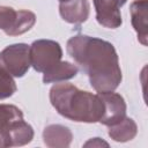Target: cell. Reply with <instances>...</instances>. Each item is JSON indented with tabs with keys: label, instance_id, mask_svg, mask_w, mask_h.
Masks as SVG:
<instances>
[{
	"label": "cell",
	"instance_id": "obj_1",
	"mask_svg": "<svg viewBox=\"0 0 148 148\" xmlns=\"http://www.w3.org/2000/svg\"><path fill=\"white\" fill-rule=\"evenodd\" d=\"M67 52L87 74L90 86L97 91L116 90L123 79L114 46L104 39L75 35L67 40Z\"/></svg>",
	"mask_w": 148,
	"mask_h": 148
},
{
	"label": "cell",
	"instance_id": "obj_2",
	"mask_svg": "<svg viewBox=\"0 0 148 148\" xmlns=\"http://www.w3.org/2000/svg\"><path fill=\"white\" fill-rule=\"evenodd\" d=\"M50 102L56 111L76 123H97L104 105L98 94L80 90L72 83H56L50 89Z\"/></svg>",
	"mask_w": 148,
	"mask_h": 148
},
{
	"label": "cell",
	"instance_id": "obj_3",
	"mask_svg": "<svg viewBox=\"0 0 148 148\" xmlns=\"http://www.w3.org/2000/svg\"><path fill=\"white\" fill-rule=\"evenodd\" d=\"M29 53L32 68L38 73H45L61 61L62 49L56 40L37 39L30 45Z\"/></svg>",
	"mask_w": 148,
	"mask_h": 148
},
{
	"label": "cell",
	"instance_id": "obj_4",
	"mask_svg": "<svg viewBox=\"0 0 148 148\" xmlns=\"http://www.w3.org/2000/svg\"><path fill=\"white\" fill-rule=\"evenodd\" d=\"M30 46L25 43L8 45L0 52V68L14 77H22L30 68Z\"/></svg>",
	"mask_w": 148,
	"mask_h": 148
},
{
	"label": "cell",
	"instance_id": "obj_5",
	"mask_svg": "<svg viewBox=\"0 0 148 148\" xmlns=\"http://www.w3.org/2000/svg\"><path fill=\"white\" fill-rule=\"evenodd\" d=\"M36 23V15L25 9L15 10L0 6V29L8 36H18L29 31Z\"/></svg>",
	"mask_w": 148,
	"mask_h": 148
},
{
	"label": "cell",
	"instance_id": "obj_6",
	"mask_svg": "<svg viewBox=\"0 0 148 148\" xmlns=\"http://www.w3.org/2000/svg\"><path fill=\"white\" fill-rule=\"evenodd\" d=\"M103 105L104 112L98 123L105 126H112L121 121L126 117V102L120 94L113 91H102L98 92Z\"/></svg>",
	"mask_w": 148,
	"mask_h": 148
},
{
	"label": "cell",
	"instance_id": "obj_7",
	"mask_svg": "<svg viewBox=\"0 0 148 148\" xmlns=\"http://www.w3.org/2000/svg\"><path fill=\"white\" fill-rule=\"evenodd\" d=\"M127 0H92L97 22L109 29H117L121 25L120 8Z\"/></svg>",
	"mask_w": 148,
	"mask_h": 148
},
{
	"label": "cell",
	"instance_id": "obj_8",
	"mask_svg": "<svg viewBox=\"0 0 148 148\" xmlns=\"http://www.w3.org/2000/svg\"><path fill=\"white\" fill-rule=\"evenodd\" d=\"M34 128L30 124L23 119L14 121L2 134L3 147H17L24 146L32 141L34 139Z\"/></svg>",
	"mask_w": 148,
	"mask_h": 148
},
{
	"label": "cell",
	"instance_id": "obj_9",
	"mask_svg": "<svg viewBox=\"0 0 148 148\" xmlns=\"http://www.w3.org/2000/svg\"><path fill=\"white\" fill-rule=\"evenodd\" d=\"M90 6L88 0H66L60 2L59 13L64 21L72 24H80L89 17Z\"/></svg>",
	"mask_w": 148,
	"mask_h": 148
},
{
	"label": "cell",
	"instance_id": "obj_10",
	"mask_svg": "<svg viewBox=\"0 0 148 148\" xmlns=\"http://www.w3.org/2000/svg\"><path fill=\"white\" fill-rule=\"evenodd\" d=\"M132 25L138 35V39L142 45H147L148 38V1L147 0H135L131 3L130 7Z\"/></svg>",
	"mask_w": 148,
	"mask_h": 148
},
{
	"label": "cell",
	"instance_id": "obj_11",
	"mask_svg": "<svg viewBox=\"0 0 148 148\" xmlns=\"http://www.w3.org/2000/svg\"><path fill=\"white\" fill-rule=\"evenodd\" d=\"M73 140L72 131L60 124L47 125L43 131V141L50 148H66L69 147Z\"/></svg>",
	"mask_w": 148,
	"mask_h": 148
},
{
	"label": "cell",
	"instance_id": "obj_12",
	"mask_svg": "<svg viewBox=\"0 0 148 148\" xmlns=\"http://www.w3.org/2000/svg\"><path fill=\"white\" fill-rule=\"evenodd\" d=\"M79 68L69 61H59L52 68L43 73L44 83H58L76 76Z\"/></svg>",
	"mask_w": 148,
	"mask_h": 148
},
{
	"label": "cell",
	"instance_id": "obj_13",
	"mask_svg": "<svg viewBox=\"0 0 148 148\" xmlns=\"http://www.w3.org/2000/svg\"><path fill=\"white\" fill-rule=\"evenodd\" d=\"M138 133V126L132 118L125 117L116 125L109 126V136L117 142H127L135 138Z\"/></svg>",
	"mask_w": 148,
	"mask_h": 148
},
{
	"label": "cell",
	"instance_id": "obj_14",
	"mask_svg": "<svg viewBox=\"0 0 148 148\" xmlns=\"http://www.w3.org/2000/svg\"><path fill=\"white\" fill-rule=\"evenodd\" d=\"M23 119L22 111L12 104H0V141L3 148L2 143V134L3 132L16 120Z\"/></svg>",
	"mask_w": 148,
	"mask_h": 148
},
{
	"label": "cell",
	"instance_id": "obj_15",
	"mask_svg": "<svg viewBox=\"0 0 148 148\" xmlns=\"http://www.w3.org/2000/svg\"><path fill=\"white\" fill-rule=\"evenodd\" d=\"M17 87L12 75L0 68V99H6L16 92Z\"/></svg>",
	"mask_w": 148,
	"mask_h": 148
},
{
	"label": "cell",
	"instance_id": "obj_16",
	"mask_svg": "<svg viewBox=\"0 0 148 148\" xmlns=\"http://www.w3.org/2000/svg\"><path fill=\"white\" fill-rule=\"evenodd\" d=\"M89 145H91V146H102V145H104V146H109L106 142L102 141L99 138H94L92 140H90V141H88V142H86V143H84V146H86V147H87V146H89Z\"/></svg>",
	"mask_w": 148,
	"mask_h": 148
},
{
	"label": "cell",
	"instance_id": "obj_17",
	"mask_svg": "<svg viewBox=\"0 0 148 148\" xmlns=\"http://www.w3.org/2000/svg\"><path fill=\"white\" fill-rule=\"evenodd\" d=\"M62 1H66V0H59V2H62Z\"/></svg>",
	"mask_w": 148,
	"mask_h": 148
}]
</instances>
